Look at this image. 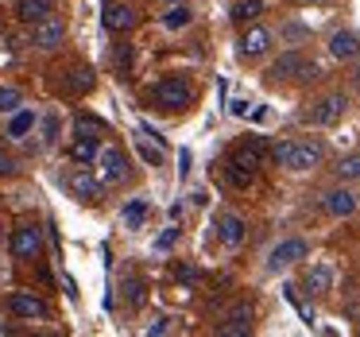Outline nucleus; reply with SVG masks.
<instances>
[{
	"mask_svg": "<svg viewBox=\"0 0 360 337\" xmlns=\"http://www.w3.org/2000/svg\"><path fill=\"white\" fill-rule=\"evenodd\" d=\"M217 333L221 337H244V333H252V306L248 303H236L233 310H229V318L217 326Z\"/></svg>",
	"mask_w": 360,
	"mask_h": 337,
	"instance_id": "9b49d317",
	"label": "nucleus"
},
{
	"mask_svg": "<svg viewBox=\"0 0 360 337\" xmlns=\"http://www.w3.org/2000/svg\"><path fill=\"white\" fill-rule=\"evenodd\" d=\"M143 217H148V205H143L140 198L124 205V225H128V229H140V225H143Z\"/></svg>",
	"mask_w": 360,
	"mask_h": 337,
	"instance_id": "a878e982",
	"label": "nucleus"
},
{
	"mask_svg": "<svg viewBox=\"0 0 360 337\" xmlns=\"http://www.w3.org/2000/svg\"><path fill=\"white\" fill-rule=\"evenodd\" d=\"M190 97H194V89H190L182 78H163L155 89H151V101H155V105H163V109H171V113L186 109V105H190Z\"/></svg>",
	"mask_w": 360,
	"mask_h": 337,
	"instance_id": "7ed1b4c3",
	"label": "nucleus"
},
{
	"mask_svg": "<svg viewBox=\"0 0 360 337\" xmlns=\"http://www.w3.org/2000/svg\"><path fill=\"white\" fill-rule=\"evenodd\" d=\"M43 248V229L35 225H20L16 233H12V256L16 260H35Z\"/></svg>",
	"mask_w": 360,
	"mask_h": 337,
	"instance_id": "423d86ee",
	"label": "nucleus"
},
{
	"mask_svg": "<svg viewBox=\"0 0 360 337\" xmlns=\"http://www.w3.org/2000/svg\"><path fill=\"white\" fill-rule=\"evenodd\" d=\"M345 105H349V97H345V94H329V97H321V101L306 113V120H310V125H318V128L337 125V120H341V113H345Z\"/></svg>",
	"mask_w": 360,
	"mask_h": 337,
	"instance_id": "39448f33",
	"label": "nucleus"
},
{
	"mask_svg": "<svg viewBox=\"0 0 360 337\" xmlns=\"http://www.w3.org/2000/svg\"><path fill=\"white\" fill-rule=\"evenodd\" d=\"M267 47H271V32H267V27H248V32H244V39H240L244 58H259Z\"/></svg>",
	"mask_w": 360,
	"mask_h": 337,
	"instance_id": "dca6fc26",
	"label": "nucleus"
},
{
	"mask_svg": "<svg viewBox=\"0 0 360 337\" xmlns=\"http://www.w3.org/2000/svg\"><path fill=\"white\" fill-rule=\"evenodd\" d=\"M140 155H143V163H159V151L148 148V144H140Z\"/></svg>",
	"mask_w": 360,
	"mask_h": 337,
	"instance_id": "f704fd0d",
	"label": "nucleus"
},
{
	"mask_svg": "<svg viewBox=\"0 0 360 337\" xmlns=\"http://www.w3.org/2000/svg\"><path fill=\"white\" fill-rule=\"evenodd\" d=\"M264 155H267V144H264V136H248V140L240 144V148L233 151V159L240 167H252V171H256L259 163H264Z\"/></svg>",
	"mask_w": 360,
	"mask_h": 337,
	"instance_id": "4468645a",
	"label": "nucleus"
},
{
	"mask_svg": "<svg viewBox=\"0 0 360 337\" xmlns=\"http://www.w3.org/2000/svg\"><path fill=\"white\" fill-rule=\"evenodd\" d=\"M105 27H109V32H132L136 12L128 8V4H120V0H112V4H105Z\"/></svg>",
	"mask_w": 360,
	"mask_h": 337,
	"instance_id": "2eb2a0df",
	"label": "nucleus"
},
{
	"mask_svg": "<svg viewBox=\"0 0 360 337\" xmlns=\"http://www.w3.org/2000/svg\"><path fill=\"white\" fill-rule=\"evenodd\" d=\"M271 159L287 171H314L321 163V144L314 140H298V144H275Z\"/></svg>",
	"mask_w": 360,
	"mask_h": 337,
	"instance_id": "f257e3e1",
	"label": "nucleus"
},
{
	"mask_svg": "<svg viewBox=\"0 0 360 337\" xmlns=\"http://www.w3.org/2000/svg\"><path fill=\"white\" fill-rule=\"evenodd\" d=\"M32 125H35V113H16V117H12V125H8V136L32 132Z\"/></svg>",
	"mask_w": 360,
	"mask_h": 337,
	"instance_id": "c85d7f7f",
	"label": "nucleus"
},
{
	"mask_svg": "<svg viewBox=\"0 0 360 337\" xmlns=\"http://www.w3.org/2000/svg\"><path fill=\"white\" fill-rule=\"evenodd\" d=\"M97 155H101V144H97V136H78V140L70 144V159L82 167H94Z\"/></svg>",
	"mask_w": 360,
	"mask_h": 337,
	"instance_id": "a211bd4d",
	"label": "nucleus"
},
{
	"mask_svg": "<svg viewBox=\"0 0 360 337\" xmlns=\"http://www.w3.org/2000/svg\"><path fill=\"white\" fill-rule=\"evenodd\" d=\"M329 283H333V272H329L326 264L306 267V291H310V295H326V291H329Z\"/></svg>",
	"mask_w": 360,
	"mask_h": 337,
	"instance_id": "412c9836",
	"label": "nucleus"
},
{
	"mask_svg": "<svg viewBox=\"0 0 360 337\" xmlns=\"http://www.w3.org/2000/svg\"><path fill=\"white\" fill-rule=\"evenodd\" d=\"M356 86H360V58H356Z\"/></svg>",
	"mask_w": 360,
	"mask_h": 337,
	"instance_id": "58836bf2",
	"label": "nucleus"
},
{
	"mask_svg": "<svg viewBox=\"0 0 360 337\" xmlns=\"http://www.w3.org/2000/svg\"><path fill=\"white\" fill-rule=\"evenodd\" d=\"M190 20H194V12H190L186 4H174V8L163 16V27H167V32H182V27H186Z\"/></svg>",
	"mask_w": 360,
	"mask_h": 337,
	"instance_id": "b1692460",
	"label": "nucleus"
},
{
	"mask_svg": "<svg viewBox=\"0 0 360 337\" xmlns=\"http://www.w3.org/2000/svg\"><path fill=\"white\" fill-rule=\"evenodd\" d=\"M148 333H151V337H155V333H167V318H155V322L148 326Z\"/></svg>",
	"mask_w": 360,
	"mask_h": 337,
	"instance_id": "e433bc0d",
	"label": "nucleus"
},
{
	"mask_svg": "<svg viewBox=\"0 0 360 337\" xmlns=\"http://www.w3.org/2000/svg\"><path fill=\"white\" fill-rule=\"evenodd\" d=\"M194 267H190V264H179V267H174V279H179V283H194Z\"/></svg>",
	"mask_w": 360,
	"mask_h": 337,
	"instance_id": "473e14b6",
	"label": "nucleus"
},
{
	"mask_svg": "<svg viewBox=\"0 0 360 337\" xmlns=\"http://www.w3.org/2000/svg\"><path fill=\"white\" fill-rule=\"evenodd\" d=\"M8 174H16V159L8 151H0V179H8Z\"/></svg>",
	"mask_w": 360,
	"mask_h": 337,
	"instance_id": "7c9ffc66",
	"label": "nucleus"
},
{
	"mask_svg": "<svg viewBox=\"0 0 360 337\" xmlns=\"http://www.w3.org/2000/svg\"><path fill=\"white\" fill-rule=\"evenodd\" d=\"M321 205H326V213H333V217H352L360 205V194H352V190H329L326 198H321Z\"/></svg>",
	"mask_w": 360,
	"mask_h": 337,
	"instance_id": "f8f14e48",
	"label": "nucleus"
},
{
	"mask_svg": "<svg viewBox=\"0 0 360 337\" xmlns=\"http://www.w3.org/2000/svg\"><path fill=\"white\" fill-rule=\"evenodd\" d=\"M74 128H78V136H94V132H105V120L101 117H89V113H78Z\"/></svg>",
	"mask_w": 360,
	"mask_h": 337,
	"instance_id": "bb28decb",
	"label": "nucleus"
},
{
	"mask_svg": "<svg viewBox=\"0 0 360 337\" xmlns=\"http://www.w3.org/2000/svg\"><path fill=\"white\" fill-rule=\"evenodd\" d=\"M128 63H132V55H128V47H120L117 51V66H120V70H128Z\"/></svg>",
	"mask_w": 360,
	"mask_h": 337,
	"instance_id": "c9c22d12",
	"label": "nucleus"
},
{
	"mask_svg": "<svg viewBox=\"0 0 360 337\" xmlns=\"http://www.w3.org/2000/svg\"><path fill=\"white\" fill-rule=\"evenodd\" d=\"M337 179L341 182H360V155H345L337 163Z\"/></svg>",
	"mask_w": 360,
	"mask_h": 337,
	"instance_id": "393cba45",
	"label": "nucleus"
},
{
	"mask_svg": "<svg viewBox=\"0 0 360 337\" xmlns=\"http://www.w3.org/2000/svg\"><path fill=\"white\" fill-rule=\"evenodd\" d=\"M217 236H221V244H229V248H236V244L244 241V221L236 217V213H225V217L217 221Z\"/></svg>",
	"mask_w": 360,
	"mask_h": 337,
	"instance_id": "aec40b11",
	"label": "nucleus"
},
{
	"mask_svg": "<svg viewBox=\"0 0 360 337\" xmlns=\"http://www.w3.org/2000/svg\"><path fill=\"white\" fill-rule=\"evenodd\" d=\"M283 35H287V39H306L310 32H306L302 24H287V27H283Z\"/></svg>",
	"mask_w": 360,
	"mask_h": 337,
	"instance_id": "72a5a7b5",
	"label": "nucleus"
},
{
	"mask_svg": "<svg viewBox=\"0 0 360 337\" xmlns=\"http://www.w3.org/2000/svg\"><path fill=\"white\" fill-rule=\"evenodd\" d=\"M20 105H24V94L12 86H0V113H16Z\"/></svg>",
	"mask_w": 360,
	"mask_h": 337,
	"instance_id": "cd10ccee",
	"label": "nucleus"
},
{
	"mask_svg": "<svg viewBox=\"0 0 360 337\" xmlns=\"http://www.w3.org/2000/svg\"><path fill=\"white\" fill-rule=\"evenodd\" d=\"M233 113L236 117H248V101H233Z\"/></svg>",
	"mask_w": 360,
	"mask_h": 337,
	"instance_id": "4c0bfd02",
	"label": "nucleus"
},
{
	"mask_svg": "<svg viewBox=\"0 0 360 337\" xmlns=\"http://www.w3.org/2000/svg\"><path fill=\"white\" fill-rule=\"evenodd\" d=\"M306 241L302 236H290V241H283V244H275L271 248V256H267V267L271 272H279V267H287V264H295V260H306Z\"/></svg>",
	"mask_w": 360,
	"mask_h": 337,
	"instance_id": "9d476101",
	"label": "nucleus"
},
{
	"mask_svg": "<svg viewBox=\"0 0 360 337\" xmlns=\"http://www.w3.org/2000/svg\"><path fill=\"white\" fill-rule=\"evenodd\" d=\"M8 310L16 314V318H24V322H43L47 318V303H43L39 295H32V291H16V295L8 298Z\"/></svg>",
	"mask_w": 360,
	"mask_h": 337,
	"instance_id": "0eeeda50",
	"label": "nucleus"
},
{
	"mask_svg": "<svg viewBox=\"0 0 360 337\" xmlns=\"http://www.w3.org/2000/svg\"><path fill=\"white\" fill-rule=\"evenodd\" d=\"M128 303H132V306H143V283H140V279H128Z\"/></svg>",
	"mask_w": 360,
	"mask_h": 337,
	"instance_id": "c756f323",
	"label": "nucleus"
},
{
	"mask_svg": "<svg viewBox=\"0 0 360 337\" xmlns=\"http://www.w3.org/2000/svg\"><path fill=\"white\" fill-rule=\"evenodd\" d=\"M16 16L24 20V24H43V20L55 16V0H20L16 4Z\"/></svg>",
	"mask_w": 360,
	"mask_h": 337,
	"instance_id": "ddd939ff",
	"label": "nucleus"
},
{
	"mask_svg": "<svg viewBox=\"0 0 360 337\" xmlns=\"http://www.w3.org/2000/svg\"><path fill=\"white\" fill-rule=\"evenodd\" d=\"M318 4H326V0H318Z\"/></svg>",
	"mask_w": 360,
	"mask_h": 337,
	"instance_id": "a19ab883",
	"label": "nucleus"
},
{
	"mask_svg": "<svg viewBox=\"0 0 360 337\" xmlns=\"http://www.w3.org/2000/svg\"><path fill=\"white\" fill-rule=\"evenodd\" d=\"M128 171V159L120 148H101V155H97V174H101V182L109 186V182H120Z\"/></svg>",
	"mask_w": 360,
	"mask_h": 337,
	"instance_id": "6e6552de",
	"label": "nucleus"
},
{
	"mask_svg": "<svg viewBox=\"0 0 360 337\" xmlns=\"http://www.w3.org/2000/svg\"><path fill=\"white\" fill-rule=\"evenodd\" d=\"M63 39H66V24H63V20H55V16L32 27V43H35L39 51H55V47H63Z\"/></svg>",
	"mask_w": 360,
	"mask_h": 337,
	"instance_id": "1a4fd4ad",
	"label": "nucleus"
},
{
	"mask_svg": "<svg viewBox=\"0 0 360 337\" xmlns=\"http://www.w3.org/2000/svg\"><path fill=\"white\" fill-rule=\"evenodd\" d=\"M259 12H264V0H236L233 24H252V20H259Z\"/></svg>",
	"mask_w": 360,
	"mask_h": 337,
	"instance_id": "5701e85b",
	"label": "nucleus"
},
{
	"mask_svg": "<svg viewBox=\"0 0 360 337\" xmlns=\"http://www.w3.org/2000/svg\"><path fill=\"white\" fill-rule=\"evenodd\" d=\"M318 66L314 63H306V55L302 51H287V55H279L271 63V78L275 82H287V78H298V82H310V78H318Z\"/></svg>",
	"mask_w": 360,
	"mask_h": 337,
	"instance_id": "f03ea898",
	"label": "nucleus"
},
{
	"mask_svg": "<svg viewBox=\"0 0 360 337\" xmlns=\"http://www.w3.org/2000/svg\"><path fill=\"white\" fill-rule=\"evenodd\" d=\"M174 241H179V229H167V233H163V236H159V241H155V252H167V248H171Z\"/></svg>",
	"mask_w": 360,
	"mask_h": 337,
	"instance_id": "2f4dec72",
	"label": "nucleus"
},
{
	"mask_svg": "<svg viewBox=\"0 0 360 337\" xmlns=\"http://www.w3.org/2000/svg\"><path fill=\"white\" fill-rule=\"evenodd\" d=\"M167 4H174V0H167Z\"/></svg>",
	"mask_w": 360,
	"mask_h": 337,
	"instance_id": "ea45409f",
	"label": "nucleus"
},
{
	"mask_svg": "<svg viewBox=\"0 0 360 337\" xmlns=\"http://www.w3.org/2000/svg\"><path fill=\"white\" fill-rule=\"evenodd\" d=\"M66 186H70V194L78 198V202H97L101 198V174H94V171H86V167L78 163V171H70L66 174Z\"/></svg>",
	"mask_w": 360,
	"mask_h": 337,
	"instance_id": "20e7f679",
	"label": "nucleus"
},
{
	"mask_svg": "<svg viewBox=\"0 0 360 337\" xmlns=\"http://www.w3.org/2000/svg\"><path fill=\"white\" fill-rule=\"evenodd\" d=\"M63 89H66L70 97L89 94V89H94V70H89V66H74V70L63 78Z\"/></svg>",
	"mask_w": 360,
	"mask_h": 337,
	"instance_id": "6ab92c4d",
	"label": "nucleus"
},
{
	"mask_svg": "<svg viewBox=\"0 0 360 337\" xmlns=\"http://www.w3.org/2000/svg\"><path fill=\"white\" fill-rule=\"evenodd\" d=\"M329 55L341 58V63H349V58L360 55V39L352 32H333L329 35Z\"/></svg>",
	"mask_w": 360,
	"mask_h": 337,
	"instance_id": "f3484780",
	"label": "nucleus"
},
{
	"mask_svg": "<svg viewBox=\"0 0 360 337\" xmlns=\"http://www.w3.org/2000/svg\"><path fill=\"white\" fill-rule=\"evenodd\" d=\"M225 179L233 182L236 190H248L252 182H256V171H252V167H240L236 159H229V167H225Z\"/></svg>",
	"mask_w": 360,
	"mask_h": 337,
	"instance_id": "4be33fe9",
	"label": "nucleus"
}]
</instances>
